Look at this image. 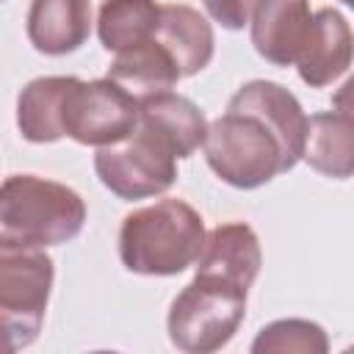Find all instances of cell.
<instances>
[{"instance_id": "obj_6", "label": "cell", "mask_w": 354, "mask_h": 354, "mask_svg": "<svg viewBox=\"0 0 354 354\" xmlns=\"http://www.w3.org/2000/svg\"><path fill=\"white\" fill-rule=\"evenodd\" d=\"M138 119V100L111 77L80 80L69 75L58 124L61 136L83 147H105L124 138Z\"/></svg>"}, {"instance_id": "obj_10", "label": "cell", "mask_w": 354, "mask_h": 354, "mask_svg": "<svg viewBox=\"0 0 354 354\" xmlns=\"http://www.w3.org/2000/svg\"><path fill=\"white\" fill-rule=\"evenodd\" d=\"M28 41L41 55H69L91 36V0H30Z\"/></svg>"}, {"instance_id": "obj_3", "label": "cell", "mask_w": 354, "mask_h": 354, "mask_svg": "<svg viewBox=\"0 0 354 354\" xmlns=\"http://www.w3.org/2000/svg\"><path fill=\"white\" fill-rule=\"evenodd\" d=\"M205 243V221L196 207L166 196L122 218L119 260L130 274L174 277L191 268Z\"/></svg>"}, {"instance_id": "obj_13", "label": "cell", "mask_w": 354, "mask_h": 354, "mask_svg": "<svg viewBox=\"0 0 354 354\" xmlns=\"http://www.w3.org/2000/svg\"><path fill=\"white\" fill-rule=\"evenodd\" d=\"M138 122L160 136L171 147L177 160L191 158L202 147L207 133L202 108L177 91H158L138 100Z\"/></svg>"}, {"instance_id": "obj_21", "label": "cell", "mask_w": 354, "mask_h": 354, "mask_svg": "<svg viewBox=\"0 0 354 354\" xmlns=\"http://www.w3.org/2000/svg\"><path fill=\"white\" fill-rule=\"evenodd\" d=\"M343 3H346V6H351V3H354V0H343Z\"/></svg>"}, {"instance_id": "obj_18", "label": "cell", "mask_w": 354, "mask_h": 354, "mask_svg": "<svg viewBox=\"0 0 354 354\" xmlns=\"http://www.w3.org/2000/svg\"><path fill=\"white\" fill-rule=\"evenodd\" d=\"M329 337L307 318H279L266 324L252 340V354H326Z\"/></svg>"}, {"instance_id": "obj_19", "label": "cell", "mask_w": 354, "mask_h": 354, "mask_svg": "<svg viewBox=\"0 0 354 354\" xmlns=\"http://www.w3.org/2000/svg\"><path fill=\"white\" fill-rule=\"evenodd\" d=\"M202 3L210 19L227 30H243L254 8V0H202Z\"/></svg>"}, {"instance_id": "obj_12", "label": "cell", "mask_w": 354, "mask_h": 354, "mask_svg": "<svg viewBox=\"0 0 354 354\" xmlns=\"http://www.w3.org/2000/svg\"><path fill=\"white\" fill-rule=\"evenodd\" d=\"M174 58L183 77L199 75L216 53V36L205 14L183 3H160V17L152 33Z\"/></svg>"}, {"instance_id": "obj_14", "label": "cell", "mask_w": 354, "mask_h": 354, "mask_svg": "<svg viewBox=\"0 0 354 354\" xmlns=\"http://www.w3.org/2000/svg\"><path fill=\"white\" fill-rule=\"evenodd\" d=\"M301 158L324 177L348 180L354 169V119L351 108H335L307 116Z\"/></svg>"}, {"instance_id": "obj_8", "label": "cell", "mask_w": 354, "mask_h": 354, "mask_svg": "<svg viewBox=\"0 0 354 354\" xmlns=\"http://www.w3.org/2000/svg\"><path fill=\"white\" fill-rule=\"evenodd\" d=\"M313 30L310 0H254L249 36L260 58L274 66H293Z\"/></svg>"}, {"instance_id": "obj_20", "label": "cell", "mask_w": 354, "mask_h": 354, "mask_svg": "<svg viewBox=\"0 0 354 354\" xmlns=\"http://www.w3.org/2000/svg\"><path fill=\"white\" fill-rule=\"evenodd\" d=\"M28 343L22 340V335L8 324V321H3L0 318V354H14V351H19V348H25Z\"/></svg>"}, {"instance_id": "obj_17", "label": "cell", "mask_w": 354, "mask_h": 354, "mask_svg": "<svg viewBox=\"0 0 354 354\" xmlns=\"http://www.w3.org/2000/svg\"><path fill=\"white\" fill-rule=\"evenodd\" d=\"M160 3L155 0H102L97 14V36L108 53H122L155 33Z\"/></svg>"}, {"instance_id": "obj_15", "label": "cell", "mask_w": 354, "mask_h": 354, "mask_svg": "<svg viewBox=\"0 0 354 354\" xmlns=\"http://www.w3.org/2000/svg\"><path fill=\"white\" fill-rule=\"evenodd\" d=\"M105 77L119 83L136 100H144L158 91H171L183 80L171 53L155 36H149L147 41H141L136 47L116 53Z\"/></svg>"}, {"instance_id": "obj_1", "label": "cell", "mask_w": 354, "mask_h": 354, "mask_svg": "<svg viewBox=\"0 0 354 354\" xmlns=\"http://www.w3.org/2000/svg\"><path fill=\"white\" fill-rule=\"evenodd\" d=\"M307 113L293 91L274 80H249L207 122L202 141L210 171L241 191H254L301 160Z\"/></svg>"}, {"instance_id": "obj_11", "label": "cell", "mask_w": 354, "mask_h": 354, "mask_svg": "<svg viewBox=\"0 0 354 354\" xmlns=\"http://www.w3.org/2000/svg\"><path fill=\"white\" fill-rule=\"evenodd\" d=\"M260 266H263L260 238L249 224L227 221L205 232V243L196 257L199 274H213L249 290L260 274Z\"/></svg>"}, {"instance_id": "obj_22", "label": "cell", "mask_w": 354, "mask_h": 354, "mask_svg": "<svg viewBox=\"0 0 354 354\" xmlns=\"http://www.w3.org/2000/svg\"><path fill=\"white\" fill-rule=\"evenodd\" d=\"M0 3H3V0H0Z\"/></svg>"}, {"instance_id": "obj_4", "label": "cell", "mask_w": 354, "mask_h": 354, "mask_svg": "<svg viewBox=\"0 0 354 354\" xmlns=\"http://www.w3.org/2000/svg\"><path fill=\"white\" fill-rule=\"evenodd\" d=\"M246 288L196 271L171 299L166 315L171 346L185 354H213L224 348L246 318Z\"/></svg>"}, {"instance_id": "obj_9", "label": "cell", "mask_w": 354, "mask_h": 354, "mask_svg": "<svg viewBox=\"0 0 354 354\" xmlns=\"http://www.w3.org/2000/svg\"><path fill=\"white\" fill-rule=\"evenodd\" d=\"M351 44L354 36L348 19L337 8L326 6L313 11V30L307 47L293 64L301 83H307L310 88H326L337 77H343L351 66Z\"/></svg>"}, {"instance_id": "obj_7", "label": "cell", "mask_w": 354, "mask_h": 354, "mask_svg": "<svg viewBox=\"0 0 354 354\" xmlns=\"http://www.w3.org/2000/svg\"><path fill=\"white\" fill-rule=\"evenodd\" d=\"M55 282V263L44 249L0 246V318L30 346L44 324Z\"/></svg>"}, {"instance_id": "obj_2", "label": "cell", "mask_w": 354, "mask_h": 354, "mask_svg": "<svg viewBox=\"0 0 354 354\" xmlns=\"http://www.w3.org/2000/svg\"><path fill=\"white\" fill-rule=\"evenodd\" d=\"M83 196L39 174H11L0 183V246L50 249L83 232Z\"/></svg>"}, {"instance_id": "obj_16", "label": "cell", "mask_w": 354, "mask_h": 354, "mask_svg": "<svg viewBox=\"0 0 354 354\" xmlns=\"http://www.w3.org/2000/svg\"><path fill=\"white\" fill-rule=\"evenodd\" d=\"M69 75H44L30 83L17 97V127L19 136L30 144H53L61 141V97L66 88Z\"/></svg>"}, {"instance_id": "obj_5", "label": "cell", "mask_w": 354, "mask_h": 354, "mask_svg": "<svg viewBox=\"0 0 354 354\" xmlns=\"http://www.w3.org/2000/svg\"><path fill=\"white\" fill-rule=\"evenodd\" d=\"M94 171L113 196L138 202L160 196L177 183V155L136 119V127L124 138L97 147Z\"/></svg>"}]
</instances>
